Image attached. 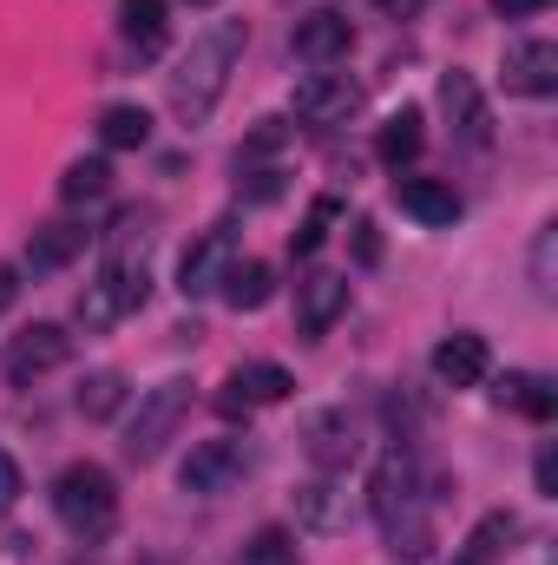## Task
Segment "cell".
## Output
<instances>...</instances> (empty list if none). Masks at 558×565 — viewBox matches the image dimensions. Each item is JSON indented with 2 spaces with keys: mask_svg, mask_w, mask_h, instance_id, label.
I'll return each instance as SVG.
<instances>
[{
  "mask_svg": "<svg viewBox=\"0 0 558 565\" xmlns=\"http://www.w3.org/2000/svg\"><path fill=\"white\" fill-rule=\"evenodd\" d=\"M486 369H493V349H486V335H473V329H460V335H447V342L433 349V382H447V388H480Z\"/></svg>",
  "mask_w": 558,
  "mask_h": 565,
  "instance_id": "11",
  "label": "cell"
},
{
  "mask_svg": "<svg viewBox=\"0 0 558 565\" xmlns=\"http://www.w3.org/2000/svg\"><path fill=\"white\" fill-rule=\"evenodd\" d=\"M66 355H73V335H66L60 322H33V329H20V335L7 342L0 369H7V382H13V388H33V382H40V375H53Z\"/></svg>",
  "mask_w": 558,
  "mask_h": 565,
  "instance_id": "5",
  "label": "cell"
},
{
  "mask_svg": "<svg viewBox=\"0 0 558 565\" xmlns=\"http://www.w3.org/2000/svg\"><path fill=\"white\" fill-rule=\"evenodd\" d=\"M53 513H60V526L73 533V540H106L112 526H119V487H112V473L99 467V460H73L60 480H53Z\"/></svg>",
  "mask_w": 558,
  "mask_h": 565,
  "instance_id": "3",
  "label": "cell"
},
{
  "mask_svg": "<svg viewBox=\"0 0 558 565\" xmlns=\"http://www.w3.org/2000/svg\"><path fill=\"white\" fill-rule=\"evenodd\" d=\"M355 454H362V440H355V422L348 415H322V422L309 427V460L322 473H342Z\"/></svg>",
  "mask_w": 558,
  "mask_h": 565,
  "instance_id": "20",
  "label": "cell"
},
{
  "mask_svg": "<svg viewBox=\"0 0 558 565\" xmlns=\"http://www.w3.org/2000/svg\"><path fill=\"white\" fill-rule=\"evenodd\" d=\"M112 191V164L106 158H79V164H66V178H60V198L66 204H93V198H106Z\"/></svg>",
  "mask_w": 558,
  "mask_h": 565,
  "instance_id": "25",
  "label": "cell"
},
{
  "mask_svg": "<svg viewBox=\"0 0 558 565\" xmlns=\"http://www.w3.org/2000/svg\"><path fill=\"white\" fill-rule=\"evenodd\" d=\"M13 500H20V460H13V454H0V513H7Z\"/></svg>",
  "mask_w": 558,
  "mask_h": 565,
  "instance_id": "32",
  "label": "cell"
},
{
  "mask_svg": "<svg viewBox=\"0 0 558 565\" xmlns=\"http://www.w3.org/2000/svg\"><path fill=\"white\" fill-rule=\"evenodd\" d=\"M526 270H533V296L552 302L558 296V224H546V231L533 237V264H526Z\"/></svg>",
  "mask_w": 558,
  "mask_h": 565,
  "instance_id": "27",
  "label": "cell"
},
{
  "mask_svg": "<svg viewBox=\"0 0 558 565\" xmlns=\"http://www.w3.org/2000/svg\"><path fill=\"white\" fill-rule=\"evenodd\" d=\"M348 46H355V26H348L342 13H309V20H296V60L335 66V60H348Z\"/></svg>",
  "mask_w": 558,
  "mask_h": 565,
  "instance_id": "14",
  "label": "cell"
},
{
  "mask_svg": "<svg viewBox=\"0 0 558 565\" xmlns=\"http://www.w3.org/2000/svg\"><path fill=\"white\" fill-rule=\"evenodd\" d=\"M342 217V198H315L309 204V217H302V231H296V257H315L322 244H329V224Z\"/></svg>",
  "mask_w": 558,
  "mask_h": 565,
  "instance_id": "29",
  "label": "cell"
},
{
  "mask_svg": "<svg viewBox=\"0 0 558 565\" xmlns=\"http://www.w3.org/2000/svg\"><path fill=\"white\" fill-rule=\"evenodd\" d=\"M79 250H86V231H79V224H40L33 244H26V270H33V277H53V270H66Z\"/></svg>",
  "mask_w": 558,
  "mask_h": 565,
  "instance_id": "16",
  "label": "cell"
},
{
  "mask_svg": "<svg viewBox=\"0 0 558 565\" xmlns=\"http://www.w3.org/2000/svg\"><path fill=\"white\" fill-rule=\"evenodd\" d=\"M99 139L112 145V151H139L151 139V113L144 106H106L99 113Z\"/></svg>",
  "mask_w": 558,
  "mask_h": 565,
  "instance_id": "24",
  "label": "cell"
},
{
  "mask_svg": "<svg viewBox=\"0 0 558 565\" xmlns=\"http://www.w3.org/2000/svg\"><path fill=\"white\" fill-rule=\"evenodd\" d=\"M191 7H217V0H191Z\"/></svg>",
  "mask_w": 558,
  "mask_h": 565,
  "instance_id": "37",
  "label": "cell"
},
{
  "mask_svg": "<svg viewBox=\"0 0 558 565\" xmlns=\"http://www.w3.org/2000/svg\"><path fill=\"white\" fill-rule=\"evenodd\" d=\"M244 473H250V447L237 434H224V440H197L178 480H184V493H230Z\"/></svg>",
  "mask_w": 558,
  "mask_h": 565,
  "instance_id": "6",
  "label": "cell"
},
{
  "mask_svg": "<svg viewBox=\"0 0 558 565\" xmlns=\"http://www.w3.org/2000/svg\"><path fill=\"white\" fill-rule=\"evenodd\" d=\"M355 264H382V231H375V217L355 224Z\"/></svg>",
  "mask_w": 558,
  "mask_h": 565,
  "instance_id": "30",
  "label": "cell"
},
{
  "mask_svg": "<svg viewBox=\"0 0 558 565\" xmlns=\"http://www.w3.org/2000/svg\"><path fill=\"white\" fill-rule=\"evenodd\" d=\"M362 113V86L348 73H309L296 86V119L302 126H348Z\"/></svg>",
  "mask_w": 558,
  "mask_h": 565,
  "instance_id": "7",
  "label": "cell"
},
{
  "mask_svg": "<svg viewBox=\"0 0 558 565\" xmlns=\"http://www.w3.org/2000/svg\"><path fill=\"white\" fill-rule=\"evenodd\" d=\"M440 113L453 119V132L466 145L493 139V119H486V99H480V79L473 73H440Z\"/></svg>",
  "mask_w": 558,
  "mask_h": 565,
  "instance_id": "13",
  "label": "cell"
},
{
  "mask_svg": "<svg viewBox=\"0 0 558 565\" xmlns=\"http://www.w3.org/2000/svg\"><path fill=\"white\" fill-rule=\"evenodd\" d=\"M217 289H224V302H230V309L244 316V309H264V302L277 296V270L250 257V264H230V270H224V282H217Z\"/></svg>",
  "mask_w": 558,
  "mask_h": 565,
  "instance_id": "21",
  "label": "cell"
},
{
  "mask_svg": "<svg viewBox=\"0 0 558 565\" xmlns=\"http://www.w3.org/2000/svg\"><path fill=\"white\" fill-rule=\"evenodd\" d=\"M184 415H191V382H158V388L139 402V415H132L126 454H132V460H158V454H164V440L178 434Z\"/></svg>",
  "mask_w": 558,
  "mask_h": 565,
  "instance_id": "4",
  "label": "cell"
},
{
  "mask_svg": "<svg viewBox=\"0 0 558 565\" xmlns=\"http://www.w3.org/2000/svg\"><path fill=\"white\" fill-rule=\"evenodd\" d=\"M230 264H237V224H217V231H204V237L184 250V264H178V289H184V296H211Z\"/></svg>",
  "mask_w": 558,
  "mask_h": 565,
  "instance_id": "8",
  "label": "cell"
},
{
  "mask_svg": "<svg viewBox=\"0 0 558 565\" xmlns=\"http://www.w3.org/2000/svg\"><path fill=\"white\" fill-rule=\"evenodd\" d=\"M368 513H375V526H382V540H388L395 559H408V565L433 559L427 480H420V460L408 447H395V454L375 460V473H368Z\"/></svg>",
  "mask_w": 558,
  "mask_h": 565,
  "instance_id": "1",
  "label": "cell"
},
{
  "mask_svg": "<svg viewBox=\"0 0 558 565\" xmlns=\"http://www.w3.org/2000/svg\"><path fill=\"white\" fill-rule=\"evenodd\" d=\"M395 198H401V211H408L415 224H427V231H440V224L460 217V191H453L447 178H401Z\"/></svg>",
  "mask_w": 558,
  "mask_h": 565,
  "instance_id": "15",
  "label": "cell"
},
{
  "mask_svg": "<svg viewBox=\"0 0 558 565\" xmlns=\"http://www.w3.org/2000/svg\"><path fill=\"white\" fill-rule=\"evenodd\" d=\"M296 520H302L309 533H348V526H355V500H348V487H342L335 473H322V480L296 487Z\"/></svg>",
  "mask_w": 558,
  "mask_h": 565,
  "instance_id": "10",
  "label": "cell"
},
{
  "mask_svg": "<svg viewBox=\"0 0 558 565\" xmlns=\"http://www.w3.org/2000/svg\"><path fill=\"white\" fill-rule=\"evenodd\" d=\"M500 408H519L526 422H552L558 415V395H552V382L546 375H533V369H513V375H500Z\"/></svg>",
  "mask_w": 558,
  "mask_h": 565,
  "instance_id": "18",
  "label": "cell"
},
{
  "mask_svg": "<svg viewBox=\"0 0 558 565\" xmlns=\"http://www.w3.org/2000/svg\"><path fill=\"white\" fill-rule=\"evenodd\" d=\"M13 296H20V270H13V264H0V316L13 309Z\"/></svg>",
  "mask_w": 558,
  "mask_h": 565,
  "instance_id": "33",
  "label": "cell"
},
{
  "mask_svg": "<svg viewBox=\"0 0 558 565\" xmlns=\"http://www.w3.org/2000/svg\"><path fill=\"white\" fill-rule=\"evenodd\" d=\"M237 565H296V540H289L282 526H264V533H250V540H244Z\"/></svg>",
  "mask_w": 558,
  "mask_h": 565,
  "instance_id": "28",
  "label": "cell"
},
{
  "mask_svg": "<svg viewBox=\"0 0 558 565\" xmlns=\"http://www.w3.org/2000/svg\"><path fill=\"white\" fill-rule=\"evenodd\" d=\"M420 139H427V132H420V113H415V106H401V113L382 126L375 151H382V164H388V171H401L408 158H420Z\"/></svg>",
  "mask_w": 558,
  "mask_h": 565,
  "instance_id": "23",
  "label": "cell"
},
{
  "mask_svg": "<svg viewBox=\"0 0 558 565\" xmlns=\"http://www.w3.org/2000/svg\"><path fill=\"white\" fill-rule=\"evenodd\" d=\"M533 473H539V493H552V500H558V447H552V440H539V460H533Z\"/></svg>",
  "mask_w": 558,
  "mask_h": 565,
  "instance_id": "31",
  "label": "cell"
},
{
  "mask_svg": "<svg viewBox=\"0 0 558 565\" xmlns=\"http://www.w3.org/2000/svg\"><path fill=\"white\" fill-rule=\"evenodd\" d=\"M119 33L139 46L144 60H151V53H164V33H171L164 0H119Z\"/></svg>",
  "mask_w": 558,
  "mask_h": 565,
  "instance_id": "22",
  "label": "cell"
},
{
  "mask_svg": "<svg viewBox=\"0 0 558 565\" xmlns=\"http://www.w3.org/2000/svg\"><path fill=\"white\" fill-rule=\"evenodd\" d=\"M342 309H348V277H342V270H315V277L296 282V322H302L309 342L329 335Z\"/></svg>",
  "mask_w": 558,
  "mask_h": 565,
  "instance_id": "9",
  "label": "cell"
},
{
  "mask_svg": "<svg viewBox=\"0 0 558 565\" xmlns=\"http://www.w3.org/2000/svg\"><path fill=\"white\" fill-rule=\"evenodd\" d=\"M119 402H126V375H119V369L86 375V388H79V415H86V422H112Z\"/></svg>",
  "mask_w": 558,
  "mask_h": 565,
  "instance_id": "26",
  "label": "cell"
},
{
  "mask_svg": "<svg viewBox=\"0 0 558 565\" xmlns=\"http://www.w3.org/2000/svg\"><path fill=\"white\" fill-rule=\"evenodd\" d=\"M388 13H415V7H427V0H382Z\"/></svg>",
  "mask_w": 558,
  "mask_h": 565,
  "instance_id": "36",
  "label": "cell"
},
{
  "mask_svg": "<svg viewBox=\"0 0 558 565\" xmlns=\"http://www.w3.org/2000/svg\"><path fill=\"white\" fill-rule=\"evenodd\" d=\"M513 540H519V520L500 507V513H486V520L466 533V546L453 553V565H500L506 553H513Z\"/></svg>",
  "mask_w": 558,
  "mask_h": 565,
  "instance_id": "17",
  "label": "cell"
},
{
  "mask_svg": "<svg viewBox=\"0 0 558 565\" xmlns=\"http://www.w3.org/2000/svg\"><path fill=\"white\" fill-rule=\"evenodd\" d=\"M224 388H230L244 408H277V402H289L296 382H289V369H277V362H244Z\"/></svg>",
  "mask_w": 558,
  "mask_h": 565,
  "instance_id": "19",
  "label": "cell"
},
{
  "mask_svg": "<svg viewBox=\"0 0 558 565\" xmlns=\"http://www.w3.org/2000/svg\"><path fill=\"white\" fill-rule=\"evenodd\" d=\"M244 40H250L244 20H217L211 33L191 40L184 66L171 73V113H178L184 126H204V119L217 113V99H224V86H230V66H237Z\"/></svg>",
  "mask_w": 558,
  "mask_h": 565,
  "instance_id": "2",
  "label": "cell"
},
{
  "mask_svg": "<svg viewBox=\"0 0 558 565\" xmlns=\"http://www.w3.org/2000/svg\"><path fill=\"white\" fill-rule=\"evenodd\" d=\"M500 565H552V546H546V540H539V546H533V553H506V559Z\"/></svg>",
  "mask_w": 558,
  "mask_h": 565,
  "instance_id": "34",
  "label": "cell"
},
{
  "mask_svg": "<svg viewBox=\"0 0 558 565\" xmlns=\"http://www.w3.org/2000/svg\"><path fill=\"white\" fill-rule=\"evenodd\" d=\"M546 0H493V13H506V20H519V13H539Z\"/></svg>",
  "mask_w": 558,
  "mask_h": 565,
  "instance_id": "35",
  "label": "cell"
},
{
  "mask_svg": "<svg viewBox=\"0 0 558 565\" xmlns=\"http://www.w3.org/2000/svg\"><path fill=\"white\" fill-rule=\"evenodd\" d=\"M506 93H526V99L558 93V46L552 40H519V46H506Z\"/></svg>",
  "mask_w": 558,
  "mask_h": 565,
  "instance_id": "12",
  "label": "cell"
}]
</instances>
